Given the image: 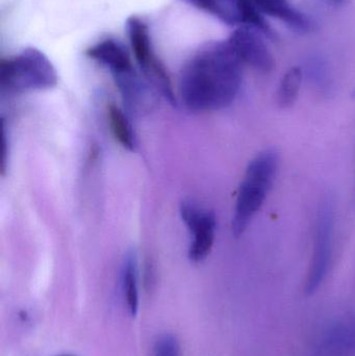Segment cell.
<instances>
[{
    "instance_id": "cell-12",
    "label": "cell",
    "mask_w": 355,
    "mask_h": 356,
    "mask_svg": "<svg viewBox=\"0 0 355 356\" xmlns=\"http://www.w3.org/2000/svg\"><path fill=\"white\" fill-rule=\"evenodd\" d=\"M122 289L129 315L135 317L139 309V288H138V265L135 255H129L122 270Z\"/></svg>"
},
{
    "instance_id": "cell-14",
    "label": "cell",
    "mask_w": 355,
    "mask_h": 356,
    "mask_svg": "<svg viewBox=\"0 0 355 356\" xmlns=\"http://www.w3.org/2000/svg\"><path fill=\"white\" fill-rule=\"evenodd\" d=\"M302 70L300 67H292L281 79L277 90V104L281 108H290L295 104L302 89Z\"/></svg>"
},
{
    "instance_id": "cell-15",
    "label": "cell",
    "mask_w": 355,
    "mask_h": 356,
    "mask_svg": "<svg viewBox=\"0 0 355 356\" xmlns=\"http://www.w3.org/2000/svg\"><path fill=\"white\" fill-rule=\"evenodd\" d=\"M154 356H181L177 339L171 334H160L154 342Z\"/></svg>"
},
{
    "instance_id": "cell-10",
    "label": "cell",
    "mask_w": 355,
    "mask_h": 356,
    "mask_svg": "<svg viewBox=\"0 0 355 356\" xmlns=\"http://www.w3.org/2000/svg\"><path fill=\"white\" fill-rule=\"evenodd\" d=\"M114 81L127 108L135 113H142L146 110L149 104L147 88L135 71L117 75L114 76Z\"/></svg>"
},
{
    "instance_id": "cell-9",
    "label": "cell",
    "mask_w": 355,
    "mask_h": 356,
    "mask_svg": "<svg viewBox=\"0 0 355 356\" xmlns=\"http://www.w3.org/2000/svg\"><path fill=\"white\" fill-rule=\"evenodd\" d=\"M258 12L270 16L298 31H308L310 21L292 4L291 0H252Z\"/></svg>"
},
{
    "instance_id": "cell-11",
    "label": "cell",
    "mask_w": 355,
    "mask_h": 356,
    "mask_svg": "<svg viewBox=\"0 0 355 356\" xmlns=\"http://www.w3.org/2000/svg\"><path fill=\"white\" fill-rule=\"evenodd\" d=\"M229 26L241 25L235 0H181Z\"/></svg>"
},
{
    "instance_id": "cell-4",
    "label": "cell",
    "mask_w": 355,
    "mask_h": 356,
    "mask_svg": "<svg viewBox=\"0 0 355 356\" xmlns=\"http://www.w3.org/2000/svg\"><path fill=\"white\" fill-rule=\"evenodd\" d=\"M127 37L133 58L146 79L170 102H175L172 81L166 67L156 56L147 22L138 16L126 20Z\"/></svg>"
},
{
    "instance_id": "cell-7",
    "label": "cell",
    "mask_w": 355,
    "mask_h": 356,
    "mask_svg": "<svg viewBox=\"0 0 355 356\" xmlns=\"http://www.w3.org/2000/svg\"><path fill=\"white\" fill-rule=\"evenodd\" d=\"M181 215L193 236L189 248V259L194 263L204 261L214 246L216 232L214 213L194 203L183 202Z\"/></svg>"
},
{
    "instance_id": "cell-17",
    "label": "cell",
    "mask_w": 355,
    "mask_h": 356,
    "mask_svg": "<svg viewBox=\"0 0 355 356\" xmlns=\"http://www.w3.org/2000/svg\"><path fill=\"white\" fill-rule=\"evenodd\" d=\"M58 356H73V355H58Z\"/></svg>"
},
{
    "instance_id": "cell-3",
    "label": "cell",
    "mask_w": 355,
    "mask_h": 356,
    "mask_svg": "<svg viewBox=\"0 0 355 356\" xmlns=\"http://www.w3.org/2000/svg\"><path fill=\"white\" fill-rule=\"evenodd\" d=\"M58 79L49 58L37 48H25L0 60V87L8 93L52 89Z\"/></svg>"
},
{
    "instance_id": "cell-5",
    "label": "cell",
    "mask_w": 355,
    "mask_h": 356,
    "mask_svg": "<svg viewBox=\"0 0 355 356\" xmlns=\"http://www.w3.org/2000/svg\"><path fill=\"white\" fill-rule=\"evenodd\" d=\"M333 229H335V201L327 197L321 201L315 226L314 250L306 275L304 291L312 294L325 277L333 259Z\"/></svg>"
},
{
    "instance_id": "cell-2",
    "label": "cell",
    "mask_w": 355,
    "mask_h": 356,
    "mask_svg": "<svg viewBox=\"0 0 355 356\" xmlns=\"http://www.w3.org/2000/svg\"><path fill=\"white\" fill-rule=\"evenodd\" d=\"M279 154L274 148H269L258 154L246 168L240 186L233 213V234L240 236L260 211L272 188L277 170Z\"/></svg>"
},
{
    "instance_id": "cell-1",
    "label": "cell",
    "mask_w": 355,
    "mask_h": 356,
    "mask_svg": "<svg viewBox=\"0 0 355 356\" xmlns=\"http://www.w3.org/2000/svg\"><path fill=\"white\" fill-rule=\"evenodd\" d=\"M244 65L227 40L204 44L183 64L179 90L191 112L222 110L231 106L243 83Z\"/></svg>"
},
{
    "instance_id": "cell-6",
    "label": "cell",
    "mask_w": 355,
    "mask_h": 356,
    "mask_svg": "<svg viewBox=\"0 0 355 356\" xmlns=\"http://www.w3.org/2000/svg\"><path fill=\"white\" fill-rule=\"evenodd\" d=\"M264 37L266 35L256 27L241 25L227 41L244 66L262 73H270L274 70L275 60Z\"/></svg>"
},
{
    "instance_id": "cell-13",
    "label": "cell",
    "mask_w": 355,
    "mask_h": 356,
    "mask_svg": "<svg viewBox=\"0 0 355 356\" xmlns=\"http://www.w3.org/2000/svg\"><path fill=\"white\" fill-rule=\"evenodd\" d=\"M108 122L115 139L122 147L133 150L135 147V134L126 115L116 104L108 106Z\"/></svg>"
},
{
    "instance_id": "cell-16",
    "label": "cell",
    "mask_w": 355,
    "mask_h": 356,
    "mask_svg": "<svg viewBox=\"0 0 355 356\" xmlns=\"http://www.w3.org/2000/svg\"><path fill=\"white\" fill-rule=\"evenodd\" d=\"M6 124H4V121H2L1 142H0V144H1V149H0V154H1V172H2V175H4V171H6V154H8V152H6V145H8V143H6Z\"/></svg>"
},
{
    "instance_id": "cell-8",
    "label": "cell",
    "mask_w": 355,
    "mask_h": 356,
    "mask_svg": "<svg viewBox=\"0 0 355 356\" xmlns=\"http://www.w3.org/2000/svg\"><path fill=\"white\" fill-rule=\"evenodd\" d=\"M85 54L90 60L106 67L113 77L135 71L129 50L112 38L93 44L87 48Z\"/></svg>"
}]
</instances>
